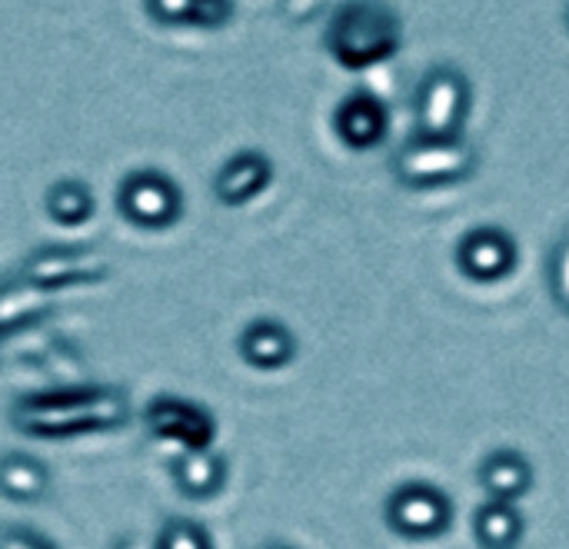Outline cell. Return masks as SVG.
I'll list each match as a JSON object with an SVG mask.
<instances>
[{"label":"cell","mask_w":569,"mask_h":549,"mask_svg":"<svg viewBox=\"0 0 569 549\" xmlns=\"http://www.w3.org/2000/svg\"><path fill=\"white\" fill-rule=\"evenodd\" d=\"M130 417V400L117 387H73V390H50L30 393L13 403L10 423L23 437L40 440H63L93 430L123 427Z\"/></svg>","instance_id":"6da1fadb"},{"label":"cell","mask_w":569,"mask_h":549,"mask_svg":"<svg viewBox=\"0 0 569 549\" xmlns=\"http://www.w3.org/2000/svg\"><path fill=\"white\" fill-rule=\"evenodd\" d=\"M403 47V17L390 0H340L323 27V50L343 70H373Z\"/></svg>","instance_id":"7a4b0ae2"},{"label":"cell","mask_w":569,"mask_h":549,"mask_svg":"<svg viewBox=\"0 0 569 549\" xmlns=\"http://www.w3.org/2000/svg\"><path fill=\"white\" fill-rule=\"evenodd\" d=\"M477 167H480V150L467 137L433 140V137L410 133L390 157L393 180L407 190L453 187V183L470 180L477 173Z\"/></svg>","instance_id":"3957f363"},{"label":"cell","mask_w":569,"mask_h":549,"mask_svg":"<svg viewBox=\"0 0 569 549\" xmlns=\"http://www.w3.org/2000/svg\"><path fill=\"white\" fill-rule=\"evenodd\" d=\"M473 110L470 77L453 63H433L423 70L413 90V133L433 140L467 137V120Z\"/></svg>","instance_id":"277c9868"},{"label":"cell","mask_w":569,"mask_h":549,"mask_svg":"<svg viewBox=\"0 0 569 549\" xmlns=\"http://www.w3.org/2000/svg\"><path fill=\"white\" fill-rule=\"evenodd\" d=\"M453 517H457V507H453L450 493L427 480L400 483L383 503L387 527L410 543L440 540L453 527Z\"/></svg>","instance_id":"5b68a950"},{"label":"cell","mask_w":569,"mask_h":549,"mask_svg":"<svg viewBox=\"0 0 569 549\" xmlns=\"http://www.w3.org/2000/svg\"><path fill=\"white\" fill-rule=\"evenodd\" d=\"M117 210L140 230H170L183 217V190L170 173L143 167L120 180Z\"/></svg>","instance_id":"8992f818"},{"label":"cell","mask_w":569,"mask_h":549,"mask_svg":"<svg viewBox=\"0 0 569 549\" xmlns=\"http://www.w3.org/2000/svg\"><path fill=\"white\" fill-rule=\"evenodd\" d=\"M520 263V243L503 227H473L457 243V267L473 283H500Z\"/></svg>","instance_id":"52a82bcc"},{"label":"cell","mask_w":569,"mask_h":549,"mask_svg":"<svg viewBox=\"0 0 569 549\" xmlns=\"http://www.w3.org/2000/svg\"><path fill=\"white\" fill-rule=\"evenodd\" d=\"M147 430L157 440L177 443L183 450H213L217 420L207 407L183 397H157L147 407Z\"/></svg>","instance_id":"ba28073f"},{"label":"cell","mask_w":569,"mask_h":549,"mask_svg":"<svg viewBox=\"0 0 569 549\" xmlns=\"http://www.w3.org/2000/svg\"><path fill=\"white\" fill-rule=\"evenodd\" d=\"M333 133L347 150H377L390 133V107L380 93L357 87L333 107Z\"/></svg>","instance_id":"9c48e42d"},{"label":"cell","mask_w":569,"mask_h":549,"mask_svg":"<svg viewBox=\"0 0 569 549\" xmlns=\"http://www.w3.org/2000/svg\"><path fill=\"white\" fill-rule=\"evenodd\" d=\"M23 283L37 287V290H57V287H70V283H100L107 277V267L90 253V250H40L33 253L23 270H20Z\"/></svg>","instance_id":"30bf717a"},{"label":"cell","mask_w":569,"mask_h":549,"mask_svg":"<svg viewBox=\"0 0 569 549\" xmlns=\"http://www.w3.org/2000/svg\"><path fill=\"white\" fill-rule=\"evenodd\" d=\"M273 183V160L263 150H237L213 177V197L223 207H247Z\"/></svg>","instance_id":"8fae6325"},{"label":"cell","mask_w":569,"mask_h":549,"mask_svg":"<svg viewBox=\"0 0 569 549\" xmlns=\"http://www.w3.org/2000/svg\"><path fill=\"white\" fill-rule=\"evenodd\" d=\"M237 350H240L243 363H250L253 370H283L293 363L300 347L287 323H280L273 317H257L240 330Z\"/></svg>","instance_id":"7c38bea8"},{"label":"cell","mask_w":569,"mask_h":549,"mask_svg":"<svg viewBox=\"0 0 569 549\" xmlns=\"http://www.w3.org/2000/svg\"><path fill=\"white\" fill-rule=\"evenodd\" d=\"M477 480H480L487 500L520 503L533 490L537 473H533V463L527 460V453H520L513 447H497L480 460Z\"/></svg>","instance_id":"4fadbf2b"},{"label":"cell","mask_w":569,"mask_h":549,"mask_svg":"<svg viewBox=\"0 0 569 549\" xmlns=\"http://www.w3.org/2000/svg\"><path fill=\"white\" fill-rule=\"evenodd\" d=\"M170 473H173L177 490L187 500H213V497H220L223 487H227V477H230L227 460L220 453H213V450H183L173 460Z\"/></svg>","instance_id":"5bb4252c"},{"label":"cell","mask_w":569,"mask_h":549,"mask_svg":"<svg viewBox=\"0 0 569 549\" xmlns=\"http://www.w3.org/2000/svg\"><path fill=\"white\" fill-rule=\"evenodd\" d=\"M143 10L160 27L220 30L233 20V0H143Z\"/></svg>","instance_id":"9a60e30c"},{"label":"cell","mask_w":569,"mask_h":549,"mask_svg":"<svg viewBox=\"0 0 569 549\" xmlns=\"http://www.w3.org/2000/svg\"><path fill=\"white\" fill-rule=\"evenodd\" d=\"M527 533V520L517 503L487 500L473 513V540L480 549H520Z\"/></svg>","instance_id":"2e32d148"},{"label":"cell","mask_w":569,"mask_h":549,"mask_svg":"<svg viewBox=\"0 0 569 549\" xmlns=\"http://www.w3.org/2000/svg\"><path fill=\"white\" fill-rule=\"evenodd\" d=\"M50 490V470L30 453L0 457V493L13 503H37Z\"/></svg>","instance_id":"e0dca14e"},{"label":"cell","mask_w":569,"mask_h":549,"mask_svg":"<svg viewBox=\"0 0 569 549\" xmlns=\"http://www.w3.org/2000/svg\"><path fill=\"white\" fill-rule=\"evenodd\" d=\"M43 207H47L53 223H60V227H83L93 217L97 200H93V190L83 180L60 177V180H53L47 187Z\"/></svg>","instance_id":"ac0fdd59"},{"label":"cell","mask_w":569,"mask_h":549,"mask_svg":"<svg viewBox=\"0 0 569 549\" xmlns=\"http://www.w3.org/2000/svg\"><path fill=\"white\" fill-rule=\"evenodd\" d=\"M153 549H213V537L207 533L203 523L187 520V517H170L157 530Z\"/></svg>","instance_id":"d6986e66"},{"label":"cell","mask_w":569,"mask_h":549,"mask_svg":"<svg viewBox=\"0 0 569 549\" xmlns=\"http://www.w3.org/2000/svg\"><path fill=\"white\" fill-rule=\"evenodd\" d=\"M547 280H550V297H553V303H557L563 313H569V237H563V240L553 247Z\"/></svg>","instance_id":"ffe728a7"},{"label":"cell","mask_w":569,"mask_h":549,"mask_svg":"<svg viewBox=\"0 0 569 549\" xmlns=\"http://www.w3.org/2000/svg\"><path fill=\"white\" fill-rule=\"evenodd\" d=\"M0 549H57L47 537L27 530V527H3L0 530Z\"/></svg>","instance_id":"44dd1931"},{"label":"cell","mask_w":569,"mask_h":549,"mask_svg":"<svg viewBox=\"0 0 569 549\" xmlns=\"http://www.w3.org/2000/svg\"><path fill=\"white\" fill-rule=\"evenodd\" d=\"M260 549H293V547H283V543H267V547Z\"/></svg>","instance_id":"7402d4cb"},{"label":"cell","mask_w":569,"mask_h":549,"mask_svg":"<svg viewBox=\"0 0 569 549\" xmlns=\"http://www.w3.org/2000/svg\"><path fill=\"white\" fill-rule=\"evenodd\" d=\"M563 23H567V30H569V0H567V7H563Z\"/></svg>","instance_id":"603a6c76"}]
</instances>
